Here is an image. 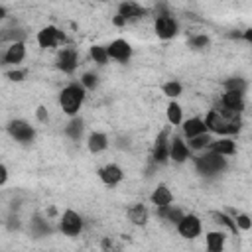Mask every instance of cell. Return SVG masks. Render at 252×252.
<instances>
[{
  "label": "cell",
  "instance_id": "obj_24",
  "mask_svg": "<svg viewBox=\"0 0 252 252\" xmlns=\"http://www.w3.org/2000/svg\"><path fill=\"white\" fill-rule=\"evenodd\" d=\"M211 219H213L217 224L224 226L230 234H236V232H238V228H236V224H234V220H232V217H230L228 213H224V211H211Z\"/></svg>",
  "mask_w": 252,
  "mask_h": 252
},
{
  "label": "cell",
  "instance_id": "obj_14",
  "mask_svg": "<svg viewBox=\"0 0 252 252\" xmlns=\"http://www.w3.org/2000/svg\"><path fill=\"white\" fill-rule=\"evenodd\" d=\"M2 59H4V63H8V65H18V63H22V61L26 59V43H24V41H14V43H10V45L6 47Z\"/></svg>",
  "mask_w": 252,
  "mask_h": 252
},
{
  "label": "cell",
  "instance_id": "obj_9",
  "mask_svg": "<svg viewBox=\"0 0 252 252\" xmlns=\"http://www.w3.org/2000/svg\"><path fill=\"white\" fill-rule=\"evenodd\" d=\"M104 47H106L108 59H114V61H118V63H128L130 57H132V45H130L126 39H122V37L112 39V41H110L108 45H104Z\"/></svg>",
  "mask_w": 252,
  "mask_h": 252
},
{
  "label": "cell",
  "instance_id": "obj_18",
  "mask_svg": "<svg viewBox=\"0 0 252 252\" xmlns=\"http://www.w3.org/2000/svg\"><path fill=\"white\" fill-rule=\"evenodd\" d=\"M226 234L222 230H209L205 234V248L207 252H224Z\"/></svg>",
  "mask_w": 252,
  "mask_h": 252
},
{
  "label": "cell",
  "instance_id": "obj_15",
  "mask_svg": "<svg viewBox=\"0 0 252 252\" xmlns=\"http://www.w3.org/2000/svg\"><path fill=\"white\" fill-rule=\"evenodd\" d=\"M150 201H152V205H154L156 209H161V207H167V205L173 203V193H171V189H169L165 183H159V185L152 191Z\"/></svg>",
  "mask_w": 252,
  "mask_h": 252
},
{
  "label": "cell",
  "instance_id": "obj_32",
  "mask_svg": "<svg viewBox=\"0 0 252 252\" xmlns=\"http://www.w3.org/2000/svg\"><path fill=\"white\" fill-rule=\"evenodd\" d=\"M209 43H211V39H209V35H205V33L191 35V39H189V45H191L193 49H205Z\"/></svg>",
  "mask_w": 252,
  "mask_h": 252
},
{
  "label": "cell",
  "instance_id": "obj_17",
  "mask_svg": "<svg viewBox=\"0 0 252 252\" xmlns=\"http://www.w3.org/2000/svg\"><path fill=\"white\" fill-rule=\"evenodd\" d=\"M126 215H128V220H130L132 224H136V226H144V224L148 222V219H150V211H148V207L142 205V203H132V205L128 207Z\"/></svg>",
  "mask_w": 252,
  "mask_h": 252
},
{
  "label": "cell",
  "instance_id": "obj_40",
  "mask_svg": "<svg viewBox=\"0 0 252 252\" xmlns=\"http://www.w3.org/2000/svg\"><path fill=\"white\" fill-rule=\"evenodd\" d=\"M4 18H6V8H4L2 4H0V24L4 22Z\"/></svg>",
  "mask_w": 252,
  "mask_h": 252
},
{
  "label": "cell",
  "instance_id": "obj_4",
  "mask_svg": "<svg viewBox=\"0 0 252 252\" xmlns=\"http://www.w3.org/2000/svg\"><path fill=\"white\" fill-rule=\"evenodd\" d=\"M6 130H8L10 138L16 140V142H20V144H30V142L35 140V128L30 122L22 120V118L10 120L8 126H6Z\"/></svg>",
  "mask_w": 252,
  "mask_h": 252
},
{
  "label": "cell",
  "instance_id": "obj_23",
  "mask_svg": "<svg viewBox=\"0 0 252 252\" xmlns=\"http://www.w3.org/2000/svg\"><path fill=\"white\" fill-rule=\"evenodd\" d=\"M83 130H85V122H83L81 116H73V118L69 120V124L65 126V134H67L73 142H79V140H81Z\"/></svg>",
  "mask_w": 252,
  "mask_h": 252
},
{
  "label": "cell",
  "instance_id": "obj_27",
  "mask_svg": "<svg viewBox=\"0 0 252 252\" xmlns=\"http://www.w3.org/2000/svg\"><path fill=\"white\" fill-rule=\"evenodd\" d=\"M161 93H163L167 98L175 100V98L183 93V87H181V83H177V81H167V83L161 85Z\"/></svg>",
  "mask_w": 252,
  "mask_h": 252
},
{
  "label": "cell",
  "instance_id": "obj_36",
  "mask_svg": "<svg viewBox=\"0 0 252 252\" xmlns=\"http://www.w3.org/2000/svg\"><path fill=\"white\" fill-rule=\"evenodd\" d=\"M33 226L37 228V234H39V232H43V234H45V232H49L47 222H45V220H41L39 217H35V219H33Z\"/></svg>",
  "mask_w": 252,
  "mask_h": 252
},
{
  "label": "cell",
  "instance_id": "obj_6",
  "mask_svg": "<svg viewBox=\"0 0 252 252\" xmlns=\"http://www.w3.org/2000/svg\"><path fill=\"white\" fill-rule=\"evenodd\" d=\"M35 39H37V45H39L41 49H51V47L63 45V43L67 41L65 33H63L57 26H45V28H41V30L37 32Z\"/></svg>",
  "mask_w": 252,
  "mask_h": 252
},
{
  "label": "cell",
  "instance_id": "obj_13",
  "mask_svg": "<svg viewBox=\"0 0 252 252\" xmlns=\"http://www.w3.org/2000/svg\"><path fill=\"white\" fill-rule=\"evenodd\" d=\"M98 177L106 187H116L122 181L124 171H122V167L118 163H106V165H102L98 169Z\"/></svg>",
  "mask_w": 252,
  "mask_h": 252
},
{
  "label": "cell",
  "instance_id": "obj_2",
  "mask_svg": "<svg viewBox=\"0 0 252 252\" xmlns=\"http://www.w3.org/2000/svg\"><path fill=\"white\" fill-rule=\"evenodd\" d=\"M203 122H205L207 132L209 134H217L219 138L220 136H228L230 138L232 134H238L240 132V126H242V122L238 118H224L215 108L207 112V116L203 118Z\"/></svg>",
  "mask_w": 252,
  "mask_h": 252
},
{
  "label": "cell",
  "instance_id": "obj_16",
  "mask_svg": "<svg viewBox=\"0 0 252 252\" xmlns=\"http://www.w3.org/2000/svg\"><path fill=\"white\" fill-rule=\"evenodd\" d=\"M209 150L215 152V154H219V156H222V158L234 156L236 154V142L232 138H228V136H220V138H217V140L211 142Z\"/></svg>",
  "mask_w": 252,
  "mask_h": 252
},
{
  "label": "cell",
  "instance_id": "obj_19",
  "mask_svg": "<svg viewBox=\"0 0 252 252\" xmlns=\"http://www.w3.org/2000/svg\"><path fill=\"white\" fill-rule=\"evenodd\" d=\"M181 128H183V136H185L187 140L207 132V128H205V122H203V118H199V116H193V118H187V120H183V122H181Z\"/></svg>",
  "mask_w": 252,
  "mask_h": 252
},
{
  "label": "cell",
  "instance_id": "obj_31",
  "mask_svg": "<svg viewBox=\"0 0 252 252\" xmlns=\"http://www.w3.org/2000/svg\"><path fill=\"white\" fill-rule=\"evenodd\" d=\"M96 85H98V75H96V73H93V71L83 73V77H81V87H83L85 91H91V89H94Z\"/></svg>",
  "mask_w": 252,
  "mask_h": 252
},
{
  "label": "cell",
  "instance_id": "obj_5",
  "mask_svg": "<svg viewBox=\"0 0 252 252\" xmlns=\"http://www.w3.org/2000/svg\"><path fill=\"white\" fill-rule=\"evenodd\" d=\"M83 226H85V220H83V217L77 213V211H73V209H67L63 215H61V219H59V230L65 234V236H79L81 232H83Z\"/></svg>",
  "mask_w": 252,
  "mask_h": 252
},
{
  "label": "cell",
  "instance_id": "obj_12",
  "mask_svg": "<svg viewBox=\"0 0 252 252\" xmlns=\"http://www.w3.org/2000/svg\"><path fill=\"white\" fill-rule=\"evenodd\" d=\"M189 158H191V150L187 148L185 140L179 138V136L169 138V159L175 161V163H183Z\"/></svg>",
  "mask_w": 252,
  "mask_h": 252
},
{
  "label": "cell",
  "instance_id": "obj_37",
  "mask_svg": "<svg viewBox=\"0 0 252 252\" xmlns=\"http://www.w3.org/2000/svg\"><path fill=\"white\" fill-rule=\"evenodd\" d=\"M6 181H8V167L4 163H0V187L6 185Z\"/></svg>",
  "mask_w": 252,
  "mask_h": 252
},
{
  "label": "cell",
  "instance_id": "obj_11",
  "mask_svg": "<svg viewBox=\"0 0 252 252\" xmlns=\"http://www.w3.org/2000/svg\"><path fill=\"white\" fill-rule=\"evenodd\" d=\"M152 159L156 163H165L169 159V132L161 130L154 142V150H152Z\"/></svg>",
  "mask_w": 252,
  "mask_h": 252
},
{
  "label": "cell",
  "instance_id": "obj_3",
  "mask_svg": "<svg viewBox=\"0 0 252 252\" xmlns=\"http://www.w3.org/2000/svg\"><path fill=\"white\" fill-rule=\"evenodd\" d=\"M195 167H197V171L201 175L213 177V175H219V173H222L226 169V158H222V156H219V154L209 150V152H205V154L195 158Z\"/></svg>",
  "mask_w": 252,
  "mask_h": 252
},
{
  "label": "cell",
  "instance_id": "obj_22",
  "mask_svg": "<svg viewBox=\"0 0 252 252\" xmlns=\"http://www.w3.org/2000/svg\"><path fill=\"white\" fill-rule=\"evenodd\" d=\"M165 116H167V122L171 126H179L183 122V108L177 100H169L167 102V108H165Z\"/></svg>",
  "mask_w": 252,
  "mask_h": 252
},
{
  "label": "cell",
  "instance_id": "obj_20",
  "mask_svg": "<svg viewBox=\"0 0 252 252\" xmlns=\"http://www.w3.org/2000/svg\"><path fill=\"white\" fill-rule=\"evenodd\" d=\"M144 14H146V8H142V6L136 4V2H120V4H118V16L124 18L126 24H128L130 20H134V18L144 16Z\"/></svg>",
  "mask_w": 252,
  "mask_h": 252
},
{
  "label": "cell",
  "instance_id": "obj_33",
  "mask_svg": "<svg viewBox=\"0 0 252 252\" xmlns=\"http://www.w3.org/2000/svg\"><path fill=\"white\" fill-rule=\"evenodd\" d=\"M100 248H102V252H118V246L110 236H104L100 240Z\"/></svg>",
  "mask_w": 252,
  "mask_h": 252
},
{
  "label": "cell",
  "instance_id": "obj_34",
  "mask_svg": "<svg viewBox=\"0 0 252 252\" xmlns=\"http://www.w3.org/2000/svg\"><path fill=\"white\" fill-rule=\"evenodd\" d=\"M6 77H8L10 81H14V83H20V81H24L26 71H22V69H12V71L6 73Z\"/></svg>",
  "mask_w": 252,
  "mask_h": 252
},
{
  "label": "cell",
  "instance_id": "obj_38",
  "mask_svg": "<svg viewBox=\"0 0 252 252\" xmlns=\"http://www.w3.org/2000/svg\"><path fill=\"white\" fill-rule=\"evenodd\" d=\"M112 24H114L116 28H122V26H126V20H124V18H120V16L116 14V16L112 18Z\"/></svg>",
  "mask_w": 252,
  "mask_h": 252
},
{
  "label": "cell",
  "instance_id": "obj_39",
  "mask_svg": "<svg viewBox=\"0 0 252 252\" xmlns=\"http://www.w3.org/2000/svg\"><path fill=\"white\" fill-rule=\"evenodd\" d=\"M242 37H244V39L250 43V41H252V28H246V30L242 32Z\"/></svg>",
  "mask_w": 252,
  "mask_h": 252
},
{
  "label": "cell",
  "instance_id": "obj_26",
  "mask_svg": "<svg viewBox=\"0 0 252 252\" xmlns=\"http://www.w3.org/2000/svg\"><path fill=\"white\" fill-rule=\"evenodd\" d=\"M158 211V215L163 219V220H167V222H171V224H177L179 220H181V217L185 215L179 207H173V205H167V207H161V209H156Z\"/></svg>",
  "mask_w": 252,
  "mask_h": 252
},
{
  "label": "cell",
  "instance_id": "obj_10",
  "mask_svg": "<svg viewBox=\"0 0 252 252\" xmlns=\"http://www.w3.org/2000/svg\"><path fill=\"white\" fill-rule=\"evenodd\" d=\"M79 65V55H77V49L75 47H63L59 49L57 57H55V67L63 73H73Z\"/></svg>",
  "mask_w": 252,
  "mask_h": 252
},
{
  "label": "cell",
  "instance_id": "obj_8",
  "mask_svg": "<svg viewBox=\"0 0 252 252\" xmlns=\"http://www.w3.org/2000/svg\"><path fill=\"white\" fill-rule=\"evenodd\" d=\"M175 226H177L179 236H183V238H187V240L197 238V236L201 234V230H203V226H201V219H199L197 215H193V213L183 215L181 220H179Z\"/></svg>",
  "mask_w": 252,
  "mask_h": 252
},
{
  "label": "cell",
  "instance_id": "obj_30",
  "mask_svg": "<svg viewBox=\"0 0 252 252\" xmlns=\"http://www.w3.org/2000/svg\"><path fill=\"white\" fill-rule=\"evenodd\" d=\"M232 220H234V224H236V228L238 230H250L252 228V219L246 215V213H236L234 217H232Z\"/></svg>",
  "mask_w": 252,
  "mask_h": 252
},
{
  "label": "cell",
  "instance_id": "obj_29",
  "mask_svg": "<svg viewBox=\"0 0 252 252\" xmlns=\"http://www.w3.org/2000/svg\"><path fill=\"white\" fill-rule=\"evenodd\" d=\"M246 81L242 77H232L224 81V91H236V93H246Z\"/></svg>",
  "mask_w": 252,
  "mask_h": 252
},
{
  "label": "cell",
  "instance_id": "obj_35",
  "mask_svg": "<svg viewBox=\"0 0 252 252\" xmlns=\"http://www.w3.org/2000/svg\"><path fill=\"white\" fill-rule=\"evenodd\" d=\"M35 118H37L39 122H47V120H49V114H47V108L39 104V106L35 108Z\"/></svg>",
  "mask_w": 252,
  "mask_h": 252
},
{
  "label": "cell",
  "instance_id": "obj_25",
  "mask_svg": "<svg viewBox=\"0 0 252 252\" xmlns=\"http://www.w3.org/2000/svg\"><path fill=\"white\" fill-rule=\"evenodd\" d=\"M211 142H213V136L209 132H205V134H199L195 138H189L185 144L191 152H201V150H207L211 146Z\"/></svg>",
  "mask_w": 252,
  "mask_h": 252
},
{
  "label": "cell",
  "instance_id": "obj_21",
  "mask_svg": "<svg viewBox=\"0 0 252 252\" xmlns=\"http://www.w3.org/2000/svg\"><path fill=\"white\" fill-rule=\"evenodd\" d=\"M87 148L91 154H100L108 148V136L104 132H91L87 138Z\"/></svg>",
  "mask_w": 252,
  "mask_h": 252
},
{
  "label": "cell",
  "instance_id": "obj_1",
  "mask_svg": "<svg viewBox=\"0 0 252 252\" xmlns=\"http://www.w3.org/2000/svg\"><path fill=\"white\" fill-rule=\"evenodd\" d=\"M87 91L81 87V83H69L59 93V106L67 116H79V110L85 102Z\"/></svg>",
  "mask_w": 252,
  "mask_h": 252
},
{
  "label": "cell",
  "instance_id": "obj_28",
  "mask_svg": "<svg viewBox=\"0 0 252 252\" xmlns=\"http://www.w3.org/2000/svg\"><path fill=\"white\" fill-rule=\"evenodd\" d=\"M91 57L96 65H106L108 63V53L104 45H91Z\"/></svg>",
  "mask_w": 252,
  "mask_h": 252
},
{
  "label": "cell",
  "instance_id": "obj_7",
  "mask_svg": "<svg viewBox=\"0 0 252 252\" xmlns=\"http://www.w3.org/2000/svg\"><path fill=\"white\" fill-rule=\"evenodd\" d=\"M154 32L159 39H171L179 32V24L171 14H158L154 20Z\"/></svg>",
  "mask_w": 252,
  "mask_h": 252
}]
</instances>
